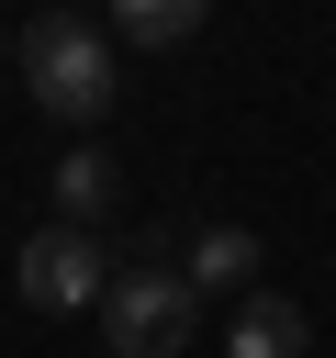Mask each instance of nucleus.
<instances>
[{
  "mask_svg": "<svg viewBox=\"0 0 336 358\" xmlns=\"http://www.w3.org/2000/svg\"><path fill=\"white\" fill-rule=\"evenodd\" d=\"M22 78H34L45 123L101 134V123H112V101H123V45H112L90 11H34V34H22Z\"/></svg>",
  "mask_w": 336,
  "mask_h": 358,
  "instance_id": "f257e3e1",
  "label": "nucleus"
},
{
  "mask_svg": "<svg viewBox=\"0 0 336 358\" xmlns=\"http://www.w3.org/2000/svg\"><path fill=\"white\" fill-rule=\"evenodd\" d=\"M190 324H202V291L179 280V257H134V268H112V291H101V336H112V358H179Z\"/></svg>",
  "mask_w": 336,
  "mask_h": 358,
  "instance_id": "f03ea898",
  "label": "nucleus"
},
{
  "mask_svg": "<svg viewBox=\"0 0 336 358\" xmlns=\"http://www.w3.org/2000/svg\"><path fill=\"white\" fill-rule=\"evenodd\" d=\"M112 268H123V257L101 246V224H56V213H45V224L22 235V257H11V291H22L34 313H78V302L101 313Z\"/></svg>",
  "mask_w": 336,
  "mask_h": 358,
  "instance_id": "7ed1b4c3",
  "label": "nucleus"
},
{
  "mask_svg": "<svg viewBox=\"0 0 336 358\" xmlns=\"http://www.w3.org/2000/svg\"><path fill=\"white\" fill-rule=\"evenodd\" d=\"M45 201H56V224H112V201H123L112 145H101V134H78V145L45 168Z\"/></svg>",
  "mask_w": 336,
  "mask_h": 358,
  "instance_id": "20e7f679",
  "label": "nucleus"
},
{
  "mask_svg": "<svg viewBox=\"0 0 336 358\" xmlns=\"http://www.w3.org/2000/svg\"><path fill=\"white\" fill-rule=\"evenodd\" d=\"M258 257H269V246H258V224H202V235L179 246V280L213 302V291H246V280H258Z\"/></svg>",
  "mask_w": 336,
  "mask_h": 358,
  "instance_id": "39448f33",
  "label": "nucleus"
},
{
  "mask_svg": "<svg viewBox=\"0 0 336 358\" xmlns=\"http://www.w3.org/2000/svg\"><path fill=\"white\" fill-rule=\"evenodd\" d=\"M302 347H314V324H302V302H280V291H246L235 324H224V358H302Z\"/></svg>",
  "mask_w": 336,
  "mask_h": 358,
  "instance_id": "423d86ee",
  "label": "nucleus"
},
{
  "mask_svg": "<svg viewBox=\"0 0 336 358\" xmlns=\"http://www.w3.org/2000/svg\"><path fill=\"white\" fill-rule=\"evenodd\" d=\"M213 22V0H112V34L123 45H190Z\"/></svg>",
  "mask_w": 336,
  "mask_h": 358,
  "instance_id": "0eeeda50",
  "label": "nucleus"
}]
</instances>
